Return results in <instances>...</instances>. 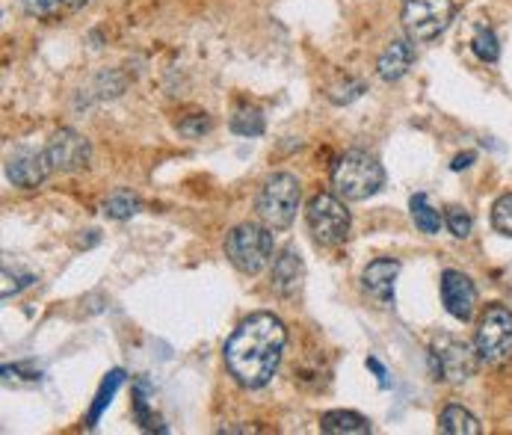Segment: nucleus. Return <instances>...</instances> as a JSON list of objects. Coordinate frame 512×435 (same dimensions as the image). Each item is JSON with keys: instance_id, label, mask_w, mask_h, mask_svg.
Listing matches in <instances>:
<instances>
[{"instance_id": "obj_1", "label": "nucleus", "mask_w": 512, "mask_h": 435, "mask_svg": "<svg viewBox=\"0 0 512 435\" xmlns=\"http://www.w3.org/2000/svg\"><path fill=\"white\" fill-rule=\"evenodd\" d=\"M285 344H288V329L276 314L270 311L249 314L225 341L228 373L249 391L264 388L279 370Z\"/></svg>"}, {"instance_id": "obj_2", "label": "nucleus", "mask_w": 512, "mask_h": 435, "mask_svg": "<svg viewBox=\"0 0 512 435\" xmlns=\"http://www.w3.org/2000/svg\"><path fill=\"white\" fill-rule=\"evenodd\" d=\"M382 184H385L382 163L373 154L359 151V148L341 154L335 169H332V187L347 202H365L382 190Z\"/></svg>"}, {"instance_id": "obj_3", "label": "nucleus", "mask_w": 512, "mask_h": 435, "mask_svg": "<svg viewBox=\"0 0 512 435\" xmlns=\"http://www.w3.org/2000/svg\"><path fill=\"white\" fill-rule=\"evenodd\" d=\"M225 255L240 273H246V276L261 273L273 258V234H270V228L255 225V222L234 225L228 231V237H225Z\"/></svg>"}, {"instance_id": "obj_4", "label": "nucleus", "mask_w": 512, "mask_h": 435, "mask_svg": "<svg viewBox=\"0 0 512 435\" xmlns=\"http://www.w3.org/2000/svg\"><path fill=\"white\" fill-rule=\"evenodd\" d=\"M299 181L293 178L291 172H279L273 175L264 187H261V196H258V217L264 219L267 228H288L296 211H299Z\"/></svg>"}, {"instance_id": "obj_5", "label": "nucleus", "mask_w": 512, "mask_h": 435, "mask_svg": "<svg viewBox=\"0 0 512 435\" xmlns=\"http://www.w3.org/2000/svg\"><path fill=\"white\" fill-rule=\"evenodd\" d=\"M305 219H308V228H311L314 240L323 243V246H338V243H344L347 234H350V225H353L347 205H344L338 196H329V193H317V196L308 202Z\"/></svg>"}, {"instance_id": "obj_6", "label": "nucleus", "mask_w": 512, "mask_h": 435, "mask_svg": "<svg viewBox=\"0 0 512 435\" xmlns=\"http://www.w3.org/2000/svg\"><path fill=\"white\" fill-rule=\"evenodd\" d=\"M456 15L453 0H406L400 21L412 42H433L441 36Z\"/></svg>"}, {"instance_id": "obj_7", "label": "nucleus", "mask_w": 512, "mask_h": 435, "mask_svg": "<svg viewBox=\"0 0 512 435\" xmlns=\"http://www.w3.org/2000/svg\"><path fill=\"white\" fill-rule=\"evenodd\" d=\"M477 356L483 362H501L512 347V314L504 305H489L480 317L477 338H474Z\"/></svg>"}, {"instance_id": "obj_8", "label": "nucleus", "mask_w": 512, "mask_h": 435, "mask_svg": "<svg viewBox=\"0 0 512 435\" xmlns=\"http://www.w3.org/2000/svg\"><path fill=\"white\" fill-rule=\"evenodd\" d=\"M477 347L471 350V344H465L462 338H453V335H439L433 341V362H436V373L441 379L453 382V385H462L474 376L477 370Z\"/></svg>"}, {"instance_id": "obj_9", "label": "nucleus", "mask_w": 512, "mask_h": 435, "mask_svg": "<svg viewBox=\"0 0 512 435\" xmlns=\"http://www.w3.org/2000/svg\"><path fill=\"white\" fill-rule=\"evenodd\" d=\"M51 169L54 172H83L92 160V148L83 134H77L72 128H63L51 137V143L45 148Z\"/></svg>"}, {"instance_id": "obj_10", "label": "nucleus", "mask_w": 512, "mask_h": 435, "mask_svg": "<svg viewBox=\"0 0 512 435\" xmlns=\"http://www.w3.org/2000/svg\"><path fill=\"white\" fill-rule=\"evenodd\" d=\"M441 302H444L450 317L468 323L474 317V308H477V288L465 273L444 270L441 273Z\"/></svg>"}, {"instance_id": "obj_11", "label": "nucleus", "mask_w": 512, "mask_h": 435, "mask_svg": "<svg viewBox=\"0 0 512 435\" xmlns=\"http://www.w3.org/2000/svg\"><path fill=\"white\" fill-rule=\"evenodd\" d=\"M51 160L45 151H36V148H18L9 160H6V178L15 184V187H24V190H33L39 187L48 175H51Z\"/></svg>"}, {"instance_id": "obj_12", "label": "nucleus", "mask_w": 512, "mask_h": 435, "mask_svg": "<svg viewBox=\"0 0 512 435\" xmlns=\"http://www.w3.org/2000/svg\"><path fill=\"white\" fill-rule=\"evenodd\" d=\"M400 276V264L394 258H379L373 264H367L362 285L379 302V305H391L394 302V282Z\"/></svg>"}, {"instance_id": "obj_13", "label": "nucleus", "mask_w": 512, "mask_h": 435, "mask_svg": "<svg viewBox=\"0 0 512 435\" xmlns=\"http://www.w3.org/2000/svg\"><path fill=\"white\" fill-rule=\"evenodd\" d=\"M302 279H305V264H302L299 252L293 246H285L273 261V288L282 296H293L302 288Z\"/></svg>"}, {"instance_id": "obj_14", "label": "nucleus", "mask_w": 512, "mask_h": 435, "mask_svg": "<svg viewBox=\"0 0 512 435\" xmlns=\"http://www.w3.org/2000/svg\"><path fill=\"white\" fill-rule=\"evenodd\" d=\"M412 60H415L412 45H409L406 39H394V42L379 54V60H376V72H379L382 80L394 83V80H400V77H406V74H409V69H412Z\"/></svg>"}, {"instance_id": "obj_15", "label": "nucleus", "mask_w": 512, "mask_h": 435, "mask_svg": "<svg viewBox=\"0 0 512 435\" xmlns=\"http://www.w3.org/2000/svg\"><path fill=\"white\" fill-rule=\"evenodd\" d=\"M320 430L326 435H367L373 427H370V421L362 418L359 412L335 409V412H326L320 418Z\"/></svg>"}, {"instance_id": "obj_16", "label": "nucleus", "mask_w": 512, "mask_h": 435, "mask_svg": "<svg viewBox=\"0 0 512 435\" xmlns=\"http://www.w3.org/2000/svg\"><path fill=\"white\" fill-rule=\"evenodd\" d=\"M439 430L444 435H477L480 433V421L462 406H447L441 412Z\"/></svg>"}, {"instance_id": "obj_17", "label": "nucleus", "mask_w": 512, "mask_h": 435, "mask_svg": "<svg viewBox=\"0 0 512 435\" xmlns=\"http://www.w3.org/2000/svg\"><path fill=\"white\" fill-rule=\"evenodd\" d=\"M125 382V373L122 370H113V373H107V379L101 382V388H98V397H95V403H92V409H89V418H86V427H95L98 424V418L104 415V409L113 403V394L119 391V385Z\"/></svg>"}, {"instance_id": "obj_18", "label": "nucleus", "mask_w": 512, "mask_h": 435, "mask_svg": "<svg viewBox=\"0 0 512 435\" xmlns=\"http://www.w3.org/2000/svg\"><path fill=\"white\" fill-rule=\"evenodd\" d=\"M143 211L140 196H134L131 190H116L113 196L104 199V214L110 219H131Z\"/></svg>"}, {"instance_id": "obj_19", "label": "nucleus", "mask_w": 512, "mask_h": 435, "mask_svg": "<svg viewBox=\"0 0 512 435\" xmlns=\"http://www.w3.org/2000/svg\"><path fill=\"white\" fill-rule=\"evenodd\" d=\"M409 208H412V219H415V225L424 231V234H439V228H441V214L430 205V199L424 196V193H415L412 196V202H409Z\"/></svg>"}, {"instance_id": "obj_20", "label": "nucleus", "mask_w": 512, "mask_h": 435, "mask_svg": "<svg viewBox=\"0 0 512 435\" xmlns=\"http://www.w3.org/2000/svg\"><path fill=\"white\" fill-rule=\"evenodd\" d=\"M231 131L237 137H261L264 134V113L258 107H240L231 116Z\"/></svg>"}, {"instance_id": "obj_21", "label": "nucleus", "mask_w": 512, "mask_h": 435, "mask_svg": "<svg viewBox=\"0 0 512 435\" xmlns=\"http://www.w3.org/2000/svg\"><path fill=\"white\" fill-rule=\"evenodd\" d=\"M471 48L483 63H498V57H501V42H498L492 27H477L474 39H471Z\"/></svg>"}, {"instance_id": "obj_22", "label": "nucleus", "mask_w": 512, "mask_h": 435, "mask_svg": "<svg viewBox=\"0 0 512 435\" xmlns=\"http://www.w3.org/2000/svg\"><path fill=\"white\" fill-rule=\"evenodd\" d=\"M444 225L450 228L453 237L465 240V237L471 234V228H474V219H471V214H468L465 208H447V211H444Z\"/></svg>"}, {"instance_id": "obj_23", "label": "nucleus", "mask_w": 512, "mask_h": 435, "mask_svg": "<svg viewBox=\"0 0 512 435\" xmlns=\"http://www.w3.org/2000/svg\"><path fill=\"white\" fill-rule=\"evenodd\" d=\"M362 92H365V83H362V80H356V77H344L338 86H332V89H329V98H332L335 104H350V101H356Z\"/></svg>"}, {"instance_id": "obj_24", "label": "nucleus", "mask_w": 512, "mask_h": 435, "mask_svg": "<svg viewBox=\"0 0 512 435\" xmlns=\"http://www.w3.org/2000/svg\"><path fill=\"white\" fill-rule=\"evenodd\" d=\"M492 225H495L501 234L512 237V193L510 196H501V199L495 202V208H492Z\"/></svg>"}, {"instance_id": "obj_25", "label": "nucleus", "mask_w": 512, "mask_h": 435, "mask_svg": "<svg viewBox=\"0 0 512 435\" xmlns=\"http://www.w3.org/2000/svg\"><path fill=\"white\" fill-rule=\"evenodd\" d=\"M60 3H63V0H21L24 12H27V15H36V18L54 15V12L60 9Z\"/></svg>"}, {"instance_id": "obj_26", "label": "nucleus", "mask_w": 512, "mask_h": 435, "mask_svg": "<svg viewBox=\"0 0 512 435\" xmlns=\"http://www.w3.org/2000/svg\"><path fill=\"white\" fill-rule=\"evenodd\" d=\"M178 131L184 134V137H202V134H208L211 131V119L202 113V116H193V119H187V122H181L178 125Z\"/></svg>"}, {"instance_id": "obj_27", "label": "nucleus", "mask_w": 512, "mask_h": 435, "mask_svg": "<svg viewBox=\"0 0 512 435\" xmlns=\"http://www.w3.org/2000/svg\"><path fill=\"white\" fill-rule=\"evenodd\" d=\"M474 157H477L474 151H465V154H459V157L450 163V166H453V172H462V169H468V166L474 163Z\"/></svg>"}, {"instance_id": "obj_28", "label": "nucleus", "mask_w": 512, "mask_h": 435, "mask_svg": "<svg viewBox=\"0 0 512 435\" xmlns=\"http://www.w3.org/2000/svg\"><path fill=\"white\" fill-rule=\"evenodd\" d=\"M367 367H370V370H373V373L379 376V382L385 385V367H382V364L376 362V359H367Z\"/></svg>"}, {"instance_id": "obj_29", "label": "nucleus", "mask_w": 512, "mask_h": 435, "mask_svg": "<svg viewBox=\"0 0 512 435\" xmlns=\"http://www.w3.org/2000/svg\"><path fill=\"white\" fill-rule=\"evenodd\" d=\"M63 3H69V6H83V3H89V0H63Z\"/></svg>"}]
</instances>
